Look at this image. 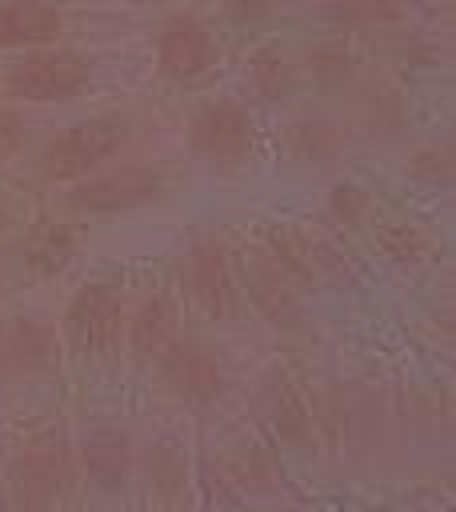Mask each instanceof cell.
Wrapping results in <instances>:
<instances>
[{
  "label": "cell",
  "mask_w": 456,
  "mask_h": 512,
  "mask_svg": "<svg viewBox=\"0 0 456 512\" xmlns=\"http://www.w3.org/2000/svg\"><path fill=\"white\" fill-rule=\"evenodd\" d=\"M328 16L336 20H348V24H384V20H396L400 16V4L396 0H316Z\"/></svg>",
  "instance_id": "16"
},
{
  "label": "cell",
  "mask_w": 456,
  "mask_h": 512,
  "mask_svg": "<svg viewBox=\"0 0 456 512\" xmlns=\"http://www.w3.org/2000/svg\"><path fill=\"white\" fill-rule=\"evenodd\" d=\"M252 144V120L240 104H208L192 120V148L212 164H240Z\"/></svg>",
  "instance_id": "8"
},
{
  "label": "cell",
  "mask_w": 456,
  "mask_h": 512,
  "mask_svg": "<svg viewBox=\"0 0 456 512\" xmlns=\"http://www.w3.org/2000/svg\"><path fill=\"white\" fill-rule=\"evenodd\" d=\"M132 140V120L124 112H100L68 124L40 160V172L48 180H80L112 164Z\"/></svg>",
  "instance_id": "1"
},
{
  "label": "cell",
  "mask_w": 456,
  "mask_h": 512,
  "mask_svg": "<svg viewBox=\"0 0 456 512\" xmlns=\"http://www.w3.org/2000/svg\"><path fill=\"white\" fill-rule=\"evenodd\" d=\"M168 340H172V308H168V296H152V300H144V308L132 320V344L152 356Z\"/></svg>",
  "instance_id": "14"
},
{
  "label": "cell",
  "mask_w": 456,
  "mask_h": 512,
  "mask_svg": "<svg viewBox=\"0 0 456 512\" xmlns=\"http://www.w3.org/2000/svg\"><path fill=\"white\" fill-rule=\"evenodd\" d=\"M88 56L56 44H36L20 48V56L4 68V96L20 104H52V100H72L88 84Z\"/></svg>",
  "instance_id": "2"
},
{
  "label": "cell",
  "mask_w": 456,
  "mask_h": 512,
  "mask_svg": "<svg viewBox=\"0 0 456 512\" xmlns=\"http://www.w3.org/2000/svg\"><path fill=\"white\" fill-rule=\"evenodd\" d=\"M248 284H252V296H256V304L264 308V316H268L272 324H292V320H296V312H300L296 292L284 288V280H280L268 264H252V268H248Z\"/></svg>",
  "instance_id": "11"
},
{
  "label": "cell",
  "mask_w": 456,
  "mask_h": 512,
  "mask_svg": "<svg viewBox=\"0 0 456 512\" xmlns=\"http://www.w3.org/2000/svg\"><path fill=\"white\" fill-rule=\"evenodd\" d=\"M12 220H16V212H12V204H4V200H0V236H4L8 228H12Z\"/></svg>",
  "instance_id": "18"
},
{
  "label": "cell",
  "mask_w": 456,
  "mask_h": 512,
  "mask_svg": "<svg viewBox=\"0 0 456 512\" xmlns=\"http://www.w3.org/2000/svg\"><path fill=\"white\" fill-rule=\"evenodd\" d=\"M76 244H80L76 232H44V236H36V240L28 244L24 260H28V268H32L36 276H48V272H60V268L72 260Z\"/></svg>",
  "instance_id": "15"
},
{
  "label": "cell",
  "mask_w": 456,
  "mask_h": 512,
  "mask_svg": "<svg viewBox=\"0 0 456 512\" xmlns=\"http://www.w3.org/2000/svg\"><path fill=\"white\" fill-rule=\"evenodd\" d=\"M164 192V172L156 164H116L112 172H92V176H80V184L72 188L68 204L80 208V212H128V208H140L148 200H156Z\"/></svg>",
  "instance_id": "4"
},
{
  "label": "cell",
  "mask_w": 456,
  "mask_h": 512,
  "mask_svg": "<svg viewBox=\"0 0 456 512\" xmlns=\"http://www.w3.org/2000/svg\"><path fill=\"white\" fill-rule=\"evenodd\" d=\"M156 60L160 72L168 80H200L212 64H216V40L208 36V28L192 16H176L172 24H164L160 40H156Z\"/></svg>",
  "instance_id": "7"
},
{
  "label": "cell",
  "mask_w": 456,
  "mask_h": 512,
  "mask_svg": "<svg viewBox=\"0 0 456 512\" xmlns=\"http://www.w3.org/2000/svg\"><path fill=\"white\" fill-rule=\"evenodd\" d=\"M24 136H28L24 120H20V116H12V112H0V160H4V156H12V152L24 144Z\"/></svg>",
  "instance_id": "17"
},
{
  "label": "cell",
  "mask_w": 456,
  "mask_h": 512,
  "mask_svg": "<svg viewBox=\"0 0 456 512\" xmlns=\"http://www.w3.org/2000/svg\"><path fill=\"white\" fill-rule=\"evenodd\" d=\"M184 284L212 320H232L240 312V276L220 240L200 236L184 248Z\"/></svg>",
  "instance_id": "3"
},
{
  "label": "cell",
  "mask_w": 456,
  "mask_h": 512,
  "mask_svg": "<svg viewBox=\"0 0 456 512\" xmlns=\"http://www.w3.org/2000/svg\"><path fill=\"white\" fill-rule=\"evenodd\" d=\"M84 456H88V472H92V480L104 484V488L120 484L124 472H128V440H124L120 432H112V428L96 432V436L88 440Z\"/></svg>",
  "instance_id": "12"
},
{
  "label": "cell",
  "mask_w": 456,
  "mask_h": 512,
  "mask_svg": "<svg viewBox=\"0 0 456 512\" xmlns=\"http://www.w3.org/2000/svg\"><path fill=\"white\" fill-rule=\"evenodd\" d=\"M160 384L188 404L212 400V392L220 384L216 352L204 340H168L160 348Z\"/></svg>",
  "instance_id": "6"
},
{
  "label": "cell",
  "mask_w": 456,
  "mask_h": 512,
  "mask_svg": "<svg viewBox=\"0 0 456 512\" xmlns=\"http://www.w3.org/2000/svg\"><path fill=\"white\" fill-rule=\"evenodd\" d=\"M64 32V12L52 0H0V48L56 44Z\"/></svg>",
  "instance_id": "9"
},
{
  "label": "cell",
  "mask_w": 456,
  "mask_h": 512,
  "mask_svg": "<svg viewBox=\"0 0 456 512\" xmlns=\"http://www.w3.org/2000/svg\"><path fill=\"white\" fill-rule=\"evenodd\" d=\"M4 368H12V364H8V328H0V372H4Z\"/></svg>",
  "instance_id": "19"
},
{
  "label": "cell",
  "mask_w": 456,
  "mask_h": 512,
  "mask_svg": "<svg viewBox=\"0 0 456 512\" xmlns=\"http://www.w3.org/2000/svg\"><path fill=\"white\" fill-rule=\"evenodd\" d=\"M8 364L24 368V372H40L52 364V336L44 324L36 320H20L16 328H8Z\"/></svg>",
  "instance_id": "13"
},
{
  "label": "cell",
  "mask_w": 456,
  "mask_h": 512,
  "mask_svg": "<svg viewBox=\"0 0 456 512\" xmlns=\"http://www.w3.org/2000/svg\"><path fill=\"white\" fill-rule=\"evenodd\" d=\"M64 476H68V460H64V444L56 436H40L24 448L20 456V484L36 496V500H48L64 488Z\"/></svg>",
  "instance_id": "10"
},
{
  "label": "cell",
  "mask_w": 456,
  "mask_h": 512,
  "mask_svg": "<svg viewBox=\"0 0 456 512\" xmlns=\"http://www.w3.org/2000/svg\"><path fill=\"white\" fill-rule=\"evenodd\" d=\"M120 292L116 284H104V280H92L68 308V340L80 356L88 360H100L112 352L116 336H120Z\"/></svg>",
  "instance_id": "5"
}]
</instances>
